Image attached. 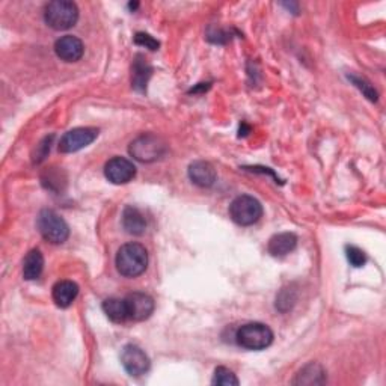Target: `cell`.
Instances as JSON below:
<instances>
[{"instance_id":"cell-16","label":"cell","mask_w":386,"mask_h":386,"mask_svg":"<svg viewBox=\"0 0 386 386\" xmlns=\"http://www.w3.org/2000/svg\"><path fill=\"white\" fill-rule=\"evenodd\" d=\"M122 227L124 230L131 236H140L145 232L147 228V220L145 216L136 209V207H129L124 209L122 213Z\"/></svg>"},{"instance_id":"cell-13","label":"cell","mask_w":386,"mask_h":386,"mask_svg":"<svg viewBox=\"0 0 386 386\" xmlns=\"http://www.w3.org/2000/svg\"><path fill=\"white\" fill-rule=\"evenodd\" d=\"M152 76V67L143 55H136L131 64V86L139 93L147 91V85Z\"/></svg>"},{"instance_id":"cell-21","label":"cell","mask_w":386,"mask_h":386,"mask_svg":"<svg viewBox=\"0 0 386 386\" xmlns=\"http://www.w3.org/2000/svg\"><path fill=\"white\" fill-rule=\"evenodd\" d=\"M213 385H222V386H237L240 382L237 379V376L232 373L231 370L225 367H218L216 370H214V376H213Z\"/></svg>"},{"instance_id":"cell-18","label":"cell","mask_w":386,"mask_h":386,"mask_svg":"<svg viewBox=\"0 0 386 386\" xmlns=\"http://www.w3.org/2000/svg\"><path fill=\"white\" fill-rule=\"evenodd\" d=\"M44 268V257L40 249H32L23 262V278L26 281L38 280Z\"/></svg>"},{"instance_id":"cell-14","label":"cell","mask_w":386,"mask_h":386,"mask_svg":"<svg viewBox=\"0 0 386 386\" xmlns=\"http://www.w3.org/2000/svg\"><path fill=\"white\" fill-rule=\"evenodd\" d=\"M298 246V237L293 232H280V234L273 236L268 240L267 250L272 257H285L291 254L293 250Z\"/></svg>"},{"instance_id":"cell-4","label":"cell","mask_w":386,"mask_h":386,"mask_svg":"<svg viewBox=\"0 0 386 386\" xmlns=\"http://www.w3.org/2000/svg\"><path fill=\"white\" fill-rule=\"evenodd\" d=\"M263 216V205L250 195H240L230 205V218L240 227H250Z\"/></svg>"},{"instance_id":"cell-3","label":"cell","mask_w":386,"mask_h":386,"mask_svg":"<svg viewBox=\"0 0 386 386\" xmlns=\"http://www.w3.org/2000/svg\"><path fill=\"white\" fill-rule=\"evenodd\" d=\"M129 152L134 160L142 161V163H151V161H156L165 156L166 143L156 134L143 133L130 143Z\"/></svg>"},{"instance_id":"cell-15","label":"cell","mask_w":386,"mask_h":386,"mask_svg":"<svg viewBox=\"0 0 386 386\" xmlns=\"http://www.w3.org/2000/svg\"><path fill=\"white\" fill-rule=\"evenodd\" d=\"M79 294V285L73 281H59L53 287V300L59 308L71 307Z\"/></svg>"},{"instance_id":"cell-24","label":"cell","mask_w":386,"mask_h":386,"mask_svg":"<svg viewBox=\"0 0 386 386\" xmlns=\"http://www.w3.org/2000/svg\"><path fill=\"white\" fill-rule=\"evenodd\" d=\"M346 257L353 267H362L367 263V255L357 246H346Z\"/></svg>"},{"instance_id":"cell-1","label":"cell","mask_w":386,"mask_h":386,"mask_svg":"<svg viewBox=\"0 0 386 386\" xmlns=\"http://www.w3.org/2000/svg\"><path fill=\"white\" fill-rule=\"evenodd\" d=\"M116 268L125 278L140 276L148 267V252L140 243H127L121 246L115 259Z\"/></svg>"},{"instance_id":"cell-12","label":"cell","mask_w":386,"mask_h":386,"mask_svg":"<svg viewBox=\"0 0 386 386\" xmlns=\"http://www.w3.org/2000/svg\"><path fill=\"white\" fill-rule=\"evenodd\" d=\"M188 178L191 182L200 187H211L216 183V169L213 168L211 163L204 160H196L188 166Z\"/></svg>"},{"instance_id":"cell-23","label":"cell","mask_w":386,"mask_h":386,"mask_svg":"<svg viewBox=\"0 0 386 386\" xmlns=\"http://www.w3.org/2000/svg\"><path fill=\"white\" fill-rule=\"evenodd\" d=\"M53 139H55V134H50V136L44 138V139L38 143L37 148H35L33 156H32V157H33V163H41V161L46 160V157L49 156V152H50Z\"/></svg>"},{"instance_id":"cell-5","label":"cell","mask_w":386,"mask_h":386,"mask_svg":"<svg viewBox=\"0 0 386 386\" xmlns=\"http://www.w3.org/2000/svg\"><path fill=\"white\" fill-rule=\"evenodd\" d=\"M237 344L248 350H263L272 344L273 332L263 323H248L237 330Z\"/></svg>"},{"instance_id":"cell-7","label":"cell","mask_w":386,"mask_h":386,"mask_svg":"<svg viewBox=\"0 0 386 386\" xmlns=\"http://www.w3.org/2000/svg\"><path fill=\"white\" fill-rule=\"evenodd\" d=\"M98 138V130L94 127H79L67 131L59 142V151L64 154L77 152L86 148Z\"/></svg>"},{"instance_id":"cell-19","label":"cell","mask_w":386,"mask_h":386,"mask_svg":"<svg viewBox=\"0 0 386 386\" xmlns=\"http://www.w3.org/2000/svg\"><path fill=\"white\" fill-rule=\"evenodd\" d=\"M103 311L107 316V319L112 320L113 323H124L129 320L127 305H125L124 299H116V298L106 299L103 302Z\"/></svg>"},{"instance_id":"cell-6","label":"cell","mask_w":386,"mask_h":386,"mask_svg":"<svg viewBox=\"0 0 386 386\" xmlns=\"http://www.w3.org/2000/svg\"><path fill=\"white\" fill-rule=\"evenodd\" d=\"M37 227L41 232V236L50 243L61 245L68 239L70 228L67 222L62 219L56 211L53 210H42L37 219Z\"/></svg>"},{"instance_id":"cell-2","label":"cell","mask_w":386,"mask_h":386,"mask_svg":"<svg viewBox=\"0 0 386 386\" xmlns=\"http://www.w3.org/2000/svg\"><path fill=\"white\" fill-rule=\"evenodd\" d=\"M44 20L55 31H67L77 23L79 8L68 0H55L44 8Z\"/></svg>"},{"instance_id":"cell-22","label":"cell","mask_w":386,"mask_h":386,"mask_svg":"<svg viewBox=\"0 0 386 386\" xmlns=\"http://www.w3.org/2000/svg\"><path fill=\"white\" fill-rule=\"evenodd\" d=\"M296 303V293L293 289H282L280 296L276 298V308L281 312H287L293 308Z\"/></svg>"},{"instance_id":"cell-20","label":"cell","mask_w":386,"mask_h":386,"mask_svg":"<svg viewBox=\"0 0 386 386\" xmlns=\"http://www.w3.org/2000/svg\"><path fill=\"white\" fill-rule=\"evenodd\" d=\"M348 80L350 82H352L359 91H361L368 100L370 102H377L379 100V94H377V91L374 89V86L368 82L367 79H364V77H361V76H356V74H348Z\"/></svg>"},{"instance_id":"cell-10","label":"cell","mask_w":386,"mask_h":386,"mask_svg":"<svg viewBox=\"0 0 386 386\" xmlns=\"http://www.w3.org/2000/svg\"><path fill=\"white\" fill-rule=\"evenodd\" d=\"M124 300H125V305H127L129 320H133V321H143L150 319L156 308L154 299L145 293H139V291L130 293Z\"/></svg>"},{"instance_id":"cell-17","label":"cell","mask_w":386,"mask_h":386,"mask_svg":"<svg viewBox=\"0 0 386 386\" xmlns=\"http://www.w3.org/2000/svg\"><path fill=\"white\" fill-rule=\"evenodd\" d=\"M326 382V371L319 364H308L296 374V379L293 380L294 385H321Z\"/></svg>"},{"instance_id":"cell-8","label":"cell","mask_w":386,"mask_h":386,"mask_svg":"<svg viewBox=\"0 0 386 386\" xmlns=\"http://www.w3.org/2000/svg\"><path fill=\"white\" fill-rule=\"evenodd\" d=\"M121 364L131 377H140L148 373L151 362L148 355L139 346L127 344L121 352Z\"/></svg>"},{"instance_id":"cell-25","label":"cell","mask_w":386,"mask_h":386,"mask_svg":"<svg viewBox=\"0 0 386 386\" xmlns=\"http://www.w3.org/2000/svg\"><path fill=\"white\" fill-rule=\"evenodd\" d=\"M134 42L138 44V46H142V47H147V49H150V50H159V47H160V42L157 41V40H154L151 37V35H148V33H142V32H139V33H136V37H134Z\"/></svg>"},{"instance_id":"cell-11","label":"cell","mask_w":386,"mask_h":386,"mask_svg":"<svg viewBox=\"0 0 386 386\" xmlns=\"http://www.w3.org/2000/svg\"><path fill=\"white\" fill-rule=\"evenodd\" d=\"M55 53L56 56L65 62H77L82 59L85 53V46L82 40H79L73 35H65L61 37L55 42Z\"/></svg>"},{"instance_id":"cell-9","label":"cell","mask_w":386,"mask_h":386,"mask_svg":"<svg viewBox=\"0 0 386 386\" xmlns=\"http://www.w3.org/2000/svg\"><path fill=\"white\" fill-rule=\"evenodd\" d=\"M104 175L113 184H127L136 175V166L125 157H113L106 163Z\"/></svg>"}]
</instances>
